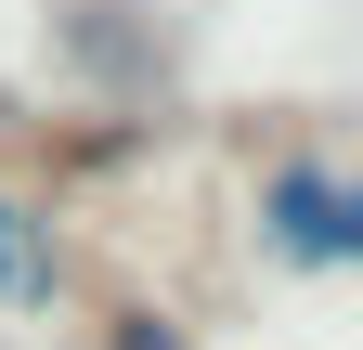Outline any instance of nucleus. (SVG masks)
Segmentation results:
<instances>
[{
	"mask_svg": "<svg viewBox=\"0 0 363 350\" xmlns=\"http://www.w3.org/2000/svg\"><path fill=\"white\" fill-rule=\"evenodd\" d=\"M247 234H259V259H286V273H350V259H363V182L325 143H298V156L259 169Z\"/></svg>",
	"mask_w": 363,
	"mask_h": 350,
	"instance_id": "obj_1",
	"label": "nucleus"
},
{
	"mask_svg": "<svg viewBox=\"0 0 363 350\" xmlns=\"http://www.w3.org/2000/svg\"><path fill=\"white\" fill-rule=\"evenodd\" d=\"M52 286H65V234H52V208L0 195V312H52Z\"/></svg>",
	"mask_w": 363,
	"mask_h": 350,
	"instance_id": "obj_2",
	"label": "nucleus"
},
{
	"mask_svg": "<svg viewBox=\"0 0 363 350\" xmlns=\"http://www.w3.org/2000/svg\"><path fill=\"white\" fill-rule=\"evenodd\" d=\"M104 350H195L169 312H104Z\"/></svg>",
	"mask_w": 363,
	"mask_h": 350,
	"instance_id": "obj_3",
	"label": "nucleus"
}]
</instances>
